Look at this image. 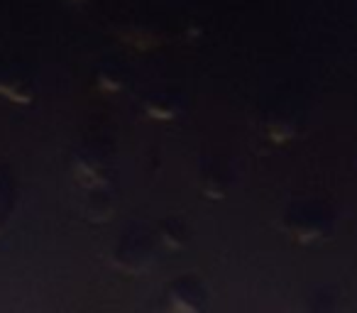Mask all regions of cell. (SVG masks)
Returning <instances> with one entry per match:
<instances>
[{"instance_id":"obj_1","label":"cell","mask_w":357,"mask_h":313,"mask_svg":"<svg viewBox=\"0 0 357 313\" xmlns=\"http://www.w3.org/2000/svg\"><path fill=\"white\" fill-rule=\"evenodd\" d=\"M287 230L301 243H313L323 235H331L333 215H323L316 204L296 206L287 213Z\"/></svg>"},{"instance_id":"obj_2","label":"cell","mask_w":357,"mask_h":313,"mask_svg":"<svg viewBox=\"0 0 357 313\" xmlns=\"http://www.w3.org/2000/svg\"><path fill=\"white\" fill-rule=\"evenodd\" d=\"M154 257V245H152V238L144 233H128L123 240L118 243L113 252V262L118 264L123 272H130V274H137L152 262Z\"/></svg>"},{"instance_id":"obj_3","label":"cell","mask_w":357,"mask_h":313,"mask_svg":"<svg viewBox=\"0 0 357 313\" xmlns=\"http://www.w3.org/2000/svg\"><path fill=\"white\" fill-rule=\"evenodd\" d=\"M167 306L172 313H204L206 287L194 277L176 279L167 289Z\"/></svg>"},{"instance_id":"obj_4","label":"cell","mask_w":357,"mask_h":313,"mask_svg":"<svg viewBox=\"0 0 357 313\" xmlns=\"http://www.w3.org/2000/svg\"><path fill=\"white\" fill-rule=\"evenodd\" d=\"M10 206H13V194H10V184H8L3 176H0V230L6 225L8 215H10Z\"/></svg>"},{"instance_id":"obj_5","label":"cell","mask_w":357,"mask_h":313,"mask_svg":"<svg viewBox=\"0 0 357 313\" xmlns=\"http://www.w3.org/2000/svg\"><path fill=\"white\" fill-rule=\"evenodd\" d=\"M164 238L169 240V243H172V247H181V245H184V240H186V230H184V225H178V223H167L164 225Z\"/></svg>"},{"instance_id":"obj_6","label":"cell","mask_w":357,"mask_h":313,"mask_svg":"<svg viewBox=\"0 0 357 313\" xmlns=\"http://www.w3.org/2000/svg\"><path fill=\"white\" fill-rule=\"evenodd\" d=\"M308 313H337V308H335V301H333L331 296H326V293H318V296L313 298Z\"/></svg>"}]
</instances>
